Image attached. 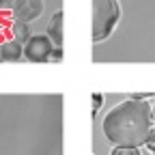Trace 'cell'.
I'll use <instances>...</instances> for the list:
<instances>
[{
	"label": "cell",
	"instance_id": "6da1fadb",
	"mask_svg": "<svg viewBox=\"0 0 155 155\" xmlns=\"http://www.w3.org/2000/svg\"><path fill=\"white\" fill-rule=\"evenodd\" d=\"M0 155H65L61 93H0Z\"/></svg>",
	"mask_w": 155,
	"mask_h": 155
},
{
	"label": "cell",
	"instance_id": "7a4b0ae2",
	"mask_svg": "<svg viewBox=\"0 0 155 155\" xmlns=\"http://www.w3.org/2000/svg\"><path fill=\"white\" fill-rule=\"evenodd\" d=\"M153 129V116H151V104L147 99H127L112 106L104 121L101 131L106 140L114 147H144L149 134Z\"/></svg>",
	"mask_w": 155,
	"mask_h": 155
},
{
	"label": "cell",
	"instance_id": "3957f363",
	"mask_svg": "<svg viewBox=\"0 0 155 155\" xmlns=\"http://www.w3.org/2000/svg\"><path fill=\"white\" fill-rule=\"evenodd\" d=\"M121 19L119 0H93V41L101 43L114 32Z\"/></svg>",
	"mask_w": 155,
	"mask_h": 155
},
{
	"label": "cell",
	"instance_id": "277c9868",
	"mask_svg": "<svg viewBox=\"0 0 155 155\" xmlns=\"http://www.w3.org/2000/svg\"><path fill=\"white\" fill-rule=\"evenodd\" d=\"M54 43L48 35H32L24 43V56L30 63H50V56L54 52Z\"/></svg>",
	"mask_w": 155,
	"mask_h": 155
},
{
	"label": "cell",
	"instance_id": "5b68a950",
	"mask_svg": "<svg viewBox=\"0 0 155 155\" xmlns=\"http://www.w3.org/2000/svg\"><path fill=\"white\" fill-rule=\"evenodd\" d=\"M13 17L17 22H35L43 13V0H13Z\"/></svg>",
	"mask_w": 155,
	"mask_h": 155
},
{
	"label": "cell",
	"instance_id": "8992f818",
	"mask_svg": "<svg viewBox=\"0 0 155 155\" xmlns=\"http://www.w3.org/2000/svg\"><path fill=\"white\" fill-rule=\"evenodd\" d=\"M48 37L52 39V43L56 48H63L65 41V32H63V11H56L48 24Z\"/></svg>",
	"mask_w": 155,
	"mask_h": 155
},
{
	"label": "cell",
	"instance_id": "52a82bcc",
	"mask_svg": "<svg viewBox=\"0 0 155 155\" xmlns=\"http://www.w3.org/2000/svg\"><path fill=\"white\" fill-rule=\"evenodd\" d=\"M22 56H24V45L15 39H7L0 45V61H19Z\"/></svg>",
	"mask_w": 155,
	"mask_h": 155
},
{
	"label": "cell",
	"instance_id": "ba28073f",
	"mask_svg": "<svg viewBox=\"0 0 155 155\" xmlns=\"http://www.w3.org/2000/svg\"><path fill=\"white\" fill-rule=\"evenodd\" d=\"M11 32H13V39H15V41H19L22 45L32 37V35H30V26H28L26 22H17V19L11 24Z\"/></svg>",
	"mask_w": 155,
	"mask_h": 155
},
{
	"label": "cell",
	"instance_id": "9c48e42d",
	"mask_svg": "<svg viewBox=\"0 0 155 155\" xmlns=\"http://www.w3.org/2000/svg\"><path fill=\"white\" fill-rule=\"evenodd\" d=\"M110 155H140V149H136V147H114Z\"/></svg>",
	"mask_w": 155,
	"mask_h": 155
},
{
	"label": "cell",
	"instance_id": "30bf717a",
	"mask_svg": "<svg viewBox=\"0 0 155 155\" xmlns=\"http://www.w3.org/2000/svg\"><path fill=\"white\" fill-rule=\"evenodd\" d=\"M144 149H147L151 155H155V125H153V129H151V134H149V138H147V142H144Z\"/></svg>",
	"mask_w": 155,
	"mask_h": 155
},
{
	"label": "cell",
	"instance_id": "8fae6325",
	"mask_svg": "<svg viewBox=\"0 0 155 155\" xmlns=\"http://www.w3.org/2000/svg\"><path fill=\"white\" fill-rule=\"evenodd\" d=\"M101 104H104V95H101V93H93V114L99 112Z\"/></svg>",
	"mask_w": 155,
	"mask_h": 155
},
{
	"label": "cell",
	"instance_id": "7c38bea8",
	"mask_svg": "<svg viewBox=\"0 0 155 155\" xmlns=\"http://www.w3.org/2000/svg\"><path fill=\"white\" fill-rule=\"evenodd\" d=\"M63 61V48H54L52 56H50V63H61Z\"/></svg>",
	"mask_w": 155,
	"mask_h": 155
},
{
	"label": "cell",
	"instance_id": "4fadbf2b",
	"mask_svg": "<svg viewBox=\"0 0 155 155\" xmlns=\"http://www.w3.org/2000/svg\"><path fill=\"white\" fill-rule=\"evenodd\" d=\"M13 9V0H0V11H11Z\"/></svg>",
	"mask_w": 155,
	"mask_h": 155
},
{
	"label": "cell",
	"instance_id": "5bb4252c",
	"mask_svg": "<svg viewBox=\"0 0 155 155\" xmlns=\"http://www.w3.org/2000/svg\"><path fill=\"white\" fill-rule=\"evenodd\" d=\"M151 116H153V125H155V101L151 104Z\"/></svg>",
	"mask_w": 155,
	"mask_h": 155
}]
</instances>
